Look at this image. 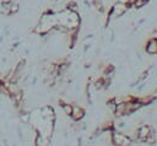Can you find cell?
<instances>
[{"instance_id": "cell-3", "label": "cell", "mask_w": 157, "mask_h": 146, "mask_svg": "<svg viewBox=\"0 0 157 146\" xmlns=\"http://www.w3.org/2000/svg\"><path fill=\"white\" fill-rule=\"evenodd\" d=\"M151 134H153L151 126L147 125V124H142V125L137 129V141L144 142V140H145L148 135H151Z\"/></svg>"}, {"instance_id": "cell-7", "label": "cell", "mask_w": 157, "mask_h": 146, "mask_svg": "<svg viewBox=\"0 0 157 146\" xmlns=\"http://www.w3.org/2000/svg\"><path fill=\"white\" fill-rule=\"evenodd\" d=\"M147 2H148V0H136L132 6H134L135 9H141V7H144Z\"/></svg>"}, {"instance_id": "cell-5", "label": "cell", "mask_w": 157, "mask_h": 146, "mask_svg": "<svg viewBox=\"0 0 157 146\" xmlns=\"http://www.w3.org/2000/svg\"><path fill=\"white\" fill-rule=\"evenodd\" d=\"M145 50L146 53L153 55V54H157V37H153L151 39L147 40L146 43V47H145Z\"/></svg>"}, {"instance_id": "cell-2", "label": "cell", "mask_w": 157, "mask_h": 146, "mask_svg": "<svg viewBox=\"0 0 157 146\" xmlns=\"http://www.w3.org/2000/svg\"><path fill=\"white\" fill-rule=\"evenodd\" d=\"M129 7H130V6H129L126 2H124V1H118V2H115V4L112 6V9H110V11H109V13H108V18H109L112 15L115 16V17L123 16V15L128 11Z\"/></svg>"}, {"instance_id": "cell-1", "label": "cell", "mask_w": 157, "mask_h": 146, "mask_svg": "<svg viewBox=\"0 0 157 146\" xmlns=\"http://www.w3.org/2000/svg\"><path fill=\"white\" fill-rule=\"evenodd\" d=\"M110 141H112L113 145H119V146L130 145V144L132 142V140H131L129 136H126V135H124V134L117 131L115 129H113L112 133H110Z\"/></svg>"}, {"instance_id": "cell-9", "label": "cell", "mask_w": 157, "mask_h": 146, "mask_svg": "<svg viewBox=\"0 0 157 146\" xmlns=\"http://www.w3.org/2000/svg\"><path fill=\"white\" fill-rule=\"evenodd\" d=\"M152 96H153V98H155V99H157V87H156V90H155V92L152 93Z\"/></svg>"}, {"instance_id": "cell-4", "label": "cell", "mask_w": 157, "mask_h": 146, "mask_svg": "<svg viewBox=\"0 0 157 146\" xmlns=\"http://www.w3.org/2000/svg\"><path fill=\"white\" fill-rule=\"evenodd\" d=\"M70 117L72 118V120L78 121L85 117V109L80 106H72V113Z\"/></svg>"}, {"instance_id": "cell-6", "label": "cell", "mask_w": 157, "mask_h": 146, "mask_svg": "<svg viewBox=\"0 0 157 146\" xmlns=\"http://www.w3.org/2000/svg\"><path fill=\"white\" fill-rule=\"evenodd\" d=\"M59 103H60V107L63 108L64 113L66 115H71V113H72V104H69V103H66V102H64L61 99L59 101Z\"/></svg>"}, {"instance_id": "cell-8", "label": "cell", "mask_w": 157, "mask_h": 146, "mask_svg": "<svg viewBox=\"0 0 157 146\" xmlns=\"http://www.w3.org/2000/svg\"><path fill=\"white\" fill-rule=\"evenodd\" d=\"M17 11H18V5L17 4H12L11 7H10V10H9V13H15Z\"/></svg>"}]
</instances>
